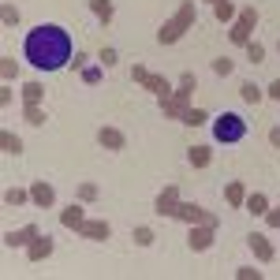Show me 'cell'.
Listing matches in <instances>:
<instances>
[{"label": "cell", "instance_id": "6da1fadb", "mask_svg": "<svg viewBox=\"0 0 280 280\" xmlns=\"http://www.w3.org/2000/svg\"><path fill=\"white\" fill-rule=\"evenodd\" d=\"M71 34L64 30V26L56 23H45V26H34L30 34H26L23 41V56L34 64L38 71H60V68H68V60H71Z\"/></svg>", "mask_w": 280, "mask_h": 280}, {"label": "cell", "instance_id": "7a4b0ae2", "mask_svg": "<svg viewBox=\"0 0 280 280\" xmlns=\"http://www.w3.org/2000/svg\"><path fill=\"white\" fill-rule=\"evenodd\" d=\"M246 135V120L239 112H221V120L213 123V138L217 142H239Z\"/></svg>", "mask_w": 280, "mask_h": 280}, {"label": "cell", "instance_id": "3957f363", "mask_svg": "<svg viewBox=\"0 0 280 280\" xmlns=\"http://www.w3.org/2000/svg\"><path fill=\"white\" fill-rule=\"evenodd\" d=\"M101 142L109 146V150H120V146H123V135H120V131H112V127H105V131H101Z\"/></svg>", "mask_w": 280, "mask_h": 280}, {"label": "cell", "instance_id": "277c9868", "mask_svg": "<svg viewBox=\"0 0 280 280\" xmlns=\"http://www.w3.org/2000/svg\"><path fill=\"white\" fill-rule=\"evenodd\" d=\"M30 236H34V228H26V232H15V236L8 232V246H19V243H26Z\"/></svg>", "mask_w": 280, "mask_h": 280}, {"label": "cell", "instance_id": "5b68a950", "mask_svg": "<svg viewBox=\"0 0 280 280\" xmlns=\"http://www.w3.org/2000/svg\"><path fill=\"white\" fill-rule=\"evenodd\" d=\"M49 250H52V243H49V239H41V243L30 246V258H41V254H49Z\"/></svg>", "mask_w": 280, "mask_h": 280}, {"label": "cell", "instance_id": "8992f818", "mask_svg": "<svg viewBox=\"0 0 280 280\" xmlns=\"http://www.w3.org/2000/svg\"><path fill=\"white\" fill-rule=\"evenodd\" d=\"M34 198L45 205V202H52V191H49V187H41V183H38V187H34Z\"/></svg>", "mask_w": 280, "mask_h": 280}, {"label": "cell", "instance_id": "52a82bcc", "mask_svg": "<svg viewBox=\"0 0 280 280\" xmlns=\"http://www.w3.org/2000/svg\"><path fill=\"white\" fill-rule=\"evenodd\" d=\"M191 161H195V164H205V161H209V153H205L202 146H195V150H191Z\"/></svg>", "mask_w": 280, "mask_h": 280}, {"label": "cell", "instance_id": "ba28073f", "mask_svg": "<svg viewBox=\"0 0 280 280\" xmlns=\"http://www.w3.org/2000/svg\"><path fill=\"white\" fill-rule=\"evenodd\" d=\"M258 97H262V93H258V86L246 82V86H243V101H258Z\"/></svg>", "mask_w": 280, "mask_h": 280}, {"label": "cell", "instance_id": "9c48e42d", "mask_svg": "<svg viewBox=\"0 0 280 280\" xmlns=\"http://www.w3.org/2000/svg\"><path fill=\"white\" fill-rule=\"evenodd\" d=\"M250 243H254V250H258V254H262V258H269V246L262 243V236H250Z\"/></svg>", "mask_w": 280, "mask_h": 280}, {"label": "cell", "instance_id": "30bf717a", "mask_svg": "<svg viewBox=\"0 0 280 280\" xmlns=\"http://www.w3.org/2000/svg\"><path fill=\"white\" fill-rule=\"evenodd\" d=\"M250 213H265V198H262V195L250 198Z\"/></svg>", "mask_w": 280, "mask_h": 280}, {"label": "cell", "instance_id": "8fae6325", "mask_svg": "<svg viewBox=\"0 0 280 280\" xmlns=\"http://www.w3.org/2000/svg\"><path fill=\"white\" fill-rule=\"evenodd\" d=\"M213 71H217V75H224V71H232V60H213Z\"/></svg>", "mask_w": 280, "mask_h": 280}, {"label": "cell", "instance_id": "7c38bea8", "mask_svg": "<svg viewBox=\"0 0 280 280\" xmlns=\"http://www.w3.org/2000/svg\"><path fill=\"white\" fill-rule=\"evenodd\" d=\"M79 221H82V213H79V209H68V213H64V224H79Z\"/></svg>", "mask_w": 280, "mask_h": 280}, {"label": "cell", "instance_id": "4fadbf2b", "mask_svg": "<svg viewBox=\"0 0 280 280\" xmlns=\"http://www.w3.org/2000/svg\"><path fill=\"white\" fill-rule=\"evenodd\" d=\"M4 146H8V153H19V138H11V135H4Z\"/></svg>", "mask_w": 280, "mask_h": 280}, {"label": "cell", "instance_id": "5bb4252c", "mask_svg": "<svg viewBox=\"0 0 280 280\" xmlns=\"http://www.w3.org/2000/svg\"><path fill=\"white\" fill-rule=\"evenodd\" d=\"M202 120H205L202 112H187V123H191V127H198V123H202Z\"/></svg>", "mask_w": 280, "mask_h": 280}, {"label": "cell", "instance_id": "9a60e30c", "mask_svg": "<svg viewBox=\"0 0 280 280\" xmlns=\"http://www.w3.org/2000/svg\"><path fill=\"white\" fill-rule=\"evenodd\" d=\"M86 232H90V236H109V228H105V224H90Z\"/></svg>", "mask_w": 280, "mask_h": 280}]
</instances>
